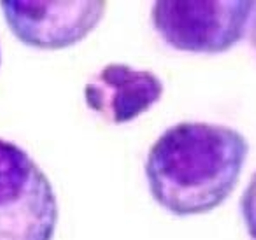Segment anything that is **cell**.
I'll list each match as a JSON object with an SVG mask.
<instances>
[{
	"label": "cell",
	"mask_w": 256,
	"mask_h": 240,
	"mask_svg": "<svg viewBox=\"0 0 256 240\" xmlns=\"http://www.w3.org/2000/svg\"><path fill=\"white\" fill-rule=\"evenodd\" d=\"M248 154V138L234 128L179 123L150 149L148 186L156 204L172 214H207L234 193Z\"/></svg>",
	"instance_id": "1"
},
{
	"label": "cell",
	"mask_w": 256,
	"mask_h": 240,
	"mask_svg": "<svg viewBox=\"0 0 256 240\" xmlns=\"http://www.w3.org/2000/svg\"><path fill=\"white\" fill-rule=\"evenodd\" d=\"M58 200L36 160L0 138V240H53Z\"/></svg>",
	"instance_id": "2"
},
{
	"label": "cell",
	"mask_w": 256,
	"mask_h": 240,
	"mask_svg": "<svg viewBox=\"0 0 256 240\" xmlns=\"http://www.w3.org/2000/svg\"><path fill=\"white\" fill-rule=\"evenodd\" d=\"M256 2L168 0L154 2L151 20L165 44L184 53H224L246 36Z\"/></svg>",
	"instance_id": "3"
},
{
	"label": "cell",
	"mask_w": 256,
	"mask_h": 240,
	"mask_svg": "<svg viewBox=\"0 0 256 240\" xmlns=\"http://www.w3.org/2000/svg\"><path fill=\"white\" fill-rule=\"evenodd\" d=\"M8 26L20 42L36 50H65L81 42L106 14V2H30L0 4Z\"/></svg>",
	"instance_id": "4"
},
{
	"label": "cell",
	"mask_w": 256,
	"mask_h": 240,
	"mask_svg": "<svg viewBox=\"0 0 256 240\" xmlns=\"http://www.w3.org/2000/svg\"><path fill=\"white\" fill-rule=\"evenodd\" d=\"M164 95V82L150 70L124 64L106 65L84 88V100L93 112L112 124L137 120Z\"/></svg>",
	"instance_id": "5"
},
{
	"label": "cell",
	"mask_w": 256,
	"mask_h": 240,
	"mask_svg": "<svg viewBox=\"0 0 256 240\" xmlns=\"http://www.w3.org/2000/svg\"><path fill=\"white\" fill-rule=\"evenodd\" d=\"M240 212L246 228L252 240H256V172L252 174L248 188L240 198Z\"/></svg>",
	"instance_id": "6"
},
{
	"label": "cell",
	"mask_w": 256,
	"mask_h": 240,
	"mask_svg": "<svg viewBox=\"0 0 256 240\" xmlns=\"http://www.w3.org/2000/svg\"><path fill=\"white\" fill-rule=\"evenodd\" d=\"M251 42L256 50V11H254V20H252V25H251Z\"/></svg>",
	"instance_id": "7"
},
{
	"label": "cell",
	"mask_w": 256,
	"mask_h": 240,
	"mask_svg": "<svg viewBox=\"0 0 256 240\" xmlns=\"http://www.w3.org/2000/svg\"><path fill=\"white\" fill-rule=\"evenodd\" d=\"M0 64H2V53H0Z\"/></svg>",
	"instance_id": "8"
}]
</instances>
